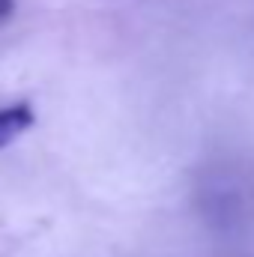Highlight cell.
<instances>
[{"instance_id": "1", "label": "cell", "mask_w": 254, "mask_h": 257, "mask_svg": "<svg viewBox=\"0 0 254 257\" xmlns=\"http://www.w3.org/2000/svg\"><path fill=\"white\" fill-rule=\"evenodd\" d=\"M36 123V114H33V108L30 105H6V108H0V150L3 147H9L12 141H18L27 128H33Z\"/></svg>"}, {"instance_id": "2", "label": "cell", "mask_w": 254, "mask_h": 257, "mask_svg": "<svg viewBox=\"0 0 254 257\" xmlns=\"http://www.w3.org/2000/svg\"><path fill=\"white\" fill-rule=\"evenodd\" d=\"M15 9V0H0V21H6Z\"/></svg>"}]
</instances>
